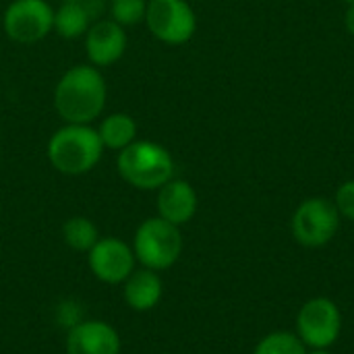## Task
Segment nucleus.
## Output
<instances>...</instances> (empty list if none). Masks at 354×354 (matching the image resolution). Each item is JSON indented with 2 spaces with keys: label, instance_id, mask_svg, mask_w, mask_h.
<instances>
[{
  "label": "nucleus",
  "instance_id": "4",
  "mask_svg": "<svg viewBox=\"0 0 354 354\" xmlns=\"http://www.w3.org/2000/svg\"><path fill=\"white\" fill-rule=\"evenodd\" d=\"M133 253L147 270L162 272L172 268L183 253L180 226H174L160 216L145 220L135 232Z\"/></svg>",
  "mask_w": 354,
  "mask_h": 354
},
{
  "label": "nucleus",
  "instance_id": "20",
  "mask_svg": "<svg viewBox=\"0 0 354 354\" xmlns=\"http://www.w3.org/2000/svg\"><path fill=\"white\" fill-rule=\"evenodd\" d=\"M66 2H73V4L81 6L91 17V21L97 19L106 10V0H66Z\"/></svg>",
  "mask_w": 354,
  "mask_h": 354
},
{
  "label": "nucleus",
  "instance_id": "14",
  "mask_svg": "<svg viewBox=\"0 0 354 354\" xmlns=\"http://www.w3.org/2000/svg\"><path fill=\"white\" fill-rule=\"evenodd\" d=\"M97 135L104 143V147L108 149H124L127 145H131L135 141L137 135V124L129 114H110L108 118L102 120Z\"/></svg>",
  "mask_w": 354,
  "mask_h": 354
},
{
  "label": "nucleus",
  "instance_id": "8",
  "mask_svg": "<svg viewBox=\"0 0 354 354\" xmlns=\"http://www.w3.org/2000/svg\"><path fill=\"white\" fill-rule=\"evenodd\" d=\"M54 29V8L46 0H15L4 12V31L19 44L44 39Z\"/></svg>",
  "mask_w": 354,
  "mask_h": 354
},
{
  "label": "nucleus",
  "instance_id": "7",
  "mask_svg": "<svg viewBox=\"0 0 354 354\" xmlns=\"http://www.w3.org/2000/svg\"><path fill=\"white\" fill-rule=\"evenodd\" d=\"M145 23L149 31L166 44H185L193 37L197 19L187 0H149Z\"/></svg>",
  "mask_w": 354,
  "mask_h": 354
},
{
  "label": "nucleus",
  "instance_id": "21",
  "mask_svg": "<svg viewBox=\"0 0 354 354\" xmlns=\"http://www.w3.org/2000/svg\"><path fill=\"white\" fill-rule=\"evenodd\" d=\"M346 29L354 35V4H351V8L346 10Z\"/></svg>",
  "mask_w": 354,
  "mask_h": 354
},
{
  "label": "nucleus",
  "instance_id": "10",
  "mask_svg": "<svg viewBox=\"0 0 354 354\" xmlns=\"http://www.w3.org/2000/svg\"><path fill=\"white\" fill-rule=\"evenodd\" d=\"M66 354H120V336L106 322L81 319L68 328Z\"/></svg>",
  "mask_w": 354,
  "mask_h": 354
},
{
  "label": "nucleus",
  "instance_id": "18",
  "mask_svg": "<svg viewBox=\"0 0 354 354\" xmlns=\"http://www.w3.org/2000/svg\"><path fill=\"white\" fill-rule=\"evenodd\" d=\"M145 12H147V0H112L110 2L112 21H116L122 27L145 21Z\"/></svg>",
  "mask_w": 354,
  "mask_h": 354
},
{
  "label": "nucleus",
  "instance_id": "2",
  "mask_svg": "<svg viewBox=\"0 0 354 354\" xmlns=\"http://www.w3.org/2000/svg\"><path fill=\"white\" fill-rule=\"evenodd\" d=\"M104 151V143L89 124H66L58 129L48 143L50 164L71 176H79L95 168Z\"/></svg>",
  "mask_w": 354,
  "mask_h": 354
},
{
  "label": "nucleus",
  "instance_id": "23",
  "mask_svg": "<svg viewBox=\"0 0 354 354\" xmlns=\"http://www.w3.org/2000/svg\"><path fill=\"white\" fill-rule=\"evenodd\" d=\"M346 2H348V4H354V0H346Z\"/></svg>",
  "mask_w": 354,
  "mask_h": 354
},
{
  "label": "nucleus",
  "instance_id": "13",
  "mask_svg": "<svg viewBox=\"0 0 354 354\" xmlns=\"http://www.w3.org/2000/svg\"><path fill=\"white\" fill-rule=\"evenodd\" d=\"M162 292H164V284L158 272L143 268V270H135L124 280L122 297L133 311L145 313L151 311L162 301Z\"/></svg>",
  "mask_w": 354,
  "mask_h": 354
},
{
  "label": "nucleus",
  "instance_id": "11",
  "mask_svg": "<svg viewBox=\"0 0 354 354\" xmlns=\"http://www.w3.org/2000/svg\"><path fill=\"white\" fill-rule=\"evenodd\" d=\"M87 56L95 66H108L114 64L127 50V33L122 25H118L112 19L95 21L87 29L85 37Z\"/></svg>",
  "mask_w": 354,
  "mask_h": 354
},
{
  "label": "nucleus",
  "instance_id": "3",
  "mask_svg": "<svg viewBox=\"0 0 354 354\" xmlns=\"http://www.w3.org/2000/svg\"><path fill=\"white\" fill-rule=\"evenodd\" d=\"M118 172L135 189L153 191L174 176V160L153 141H133L118 153Z\"/></svg>",
  "mask_w": 354,
  "mask_h": 354
},
{
  "label": "nucleus",
  "instance_id": "12",
  "mask_svg": "<svg viewBox=\"0 0 354 354\" xmlns=\"http://www.w3.org/2000/svg\"><path fill=\"white\" fill-rule=\"evenodd\" d=\"M197 212V193L187 180H168L158 189V216L174 226L193 220Z\"/></svg>",
  "mask_w": 354,
  "mask_h": 354
},
{
  "label": "nucleus",
  "instance_id": "9",
  "mask_svg": "<svg viewBox=\"0 0 354 354\" xmlns=\"http://www.w3.org/2000/svg\"><path fill=\"white\" fill-rule=\"evenodd\" d=\"M89 270L91 274L106 284H120L135 272V253L133 247L120 239L106 236L100 239L89 251Z\"/></svg>",
  "mask_w": 354,
  "mask_h": 354
},
{
  "label": "nucleus",
  "instance_id": "19",
  "mask_svg": "<svg viewBox=\"0 0 354 354\" xmlns=\"http://www.w3.org/2000/svg\"><path fill=\"white\" fill-rule=\"evenodd\" d=\"M336 207L340 212V216L348 218L354 222V180H348L344 183L338 193H336Z\"/></svg>",
  "mask_w": 354,
  "mask_h": 354
},
{
  "label": "nucleus",
  "instance_id": "15",
  "mask_svg": "<svg viewBox=\"0 0 354 354\" xmlns=\"http://www.w3.org/2000/svg\"><path fill=\"white\" fill-rule=\"evenodd\" d=\"M91 27V17L77 4L73 2H62L58 10H54V29L58 35L66 39H75Z\"/></svg>",
  "mask_w": 354,
  "mask_h": 354
},
{
  "label": "nucleus",
  "instance_id": "17",
  "mask_svg": "<svg viewBox=\"0 0 354 354\" xmlns=\"http://www.w3.org/2000/svg\"><path fill=\"white\" fill-rule=\"evenodd\" d=\"M253 354H307V346L292 332H272L257 342Z\"/></svg>",
  "mask_w": 354,
  "mask_h": 354
},
{
  "label": "nucleus",
  "instance_id": "1",
  "mask_svg": "<svg viewBox=\"0 0 354 354\" xmlns=\"http://www.w3.org/2000/svg\"><path fill=\"white\" fill-rule=\"evenodd\" d=\"M54 106L68 124H89L106 106V83L95 66L68 68L54 91Z\"/></svg>",
  "mask_w": 354,
  "mask_h": 354
},
{
  "label": "nucleus",
  "instance_id": "16",
  "mask_svg": "<svg viewBox=\"0 0 354 354\" xmlns=\"http://www.w3.org/2000/svg\"><path fill=\"white\" fill-rule=\"evenodd\" d=\"M62 239L64 243L75 249V251H85L89 253L93 249V245L100 241V232H97V226L89 220V218H83V216H75L71 220L64 222L62 226Z\"/></svg>",
  "mask_w": 354,
  "mask_h": 354
},
{
  "label": "nucleus",
  "instance_id": "6",
  "mask_svg": "<svg viewBox=\"0 0 354 354\" xmlns=\"http://www.w3.org/2000/svg\"><path fill=\"white\" fill-rule=\"evenodd\" d=\"M342 332L340 307L326 297L307 301L297 315V336L307 348H330Z\"/></svg>",
  "mask_w": 354,
  "mask_h": 354
},
{
  "label": "nucleus",
  "instance_id": "5",
  "mask_svg": "<svg viewBox=\"0 0 354 354\" xmlns=\"http://www.w3.org/2000/svg\"><path fill=\"white\" fill-rule=\"evenodd\" d=\"M290 228L299 245L317 249L328 245L338 234L340 212L334 201L324 197H311L297 207Z\"/></svg>",
  "mask_w": 354,
  "mask_h": 354
},
{
  "label": "nucleus",
  "instance_id": "22",
  "mask_svg": "<svg viewBox=\"0 0 354 354\" xmlns=\"http://www.w3.org/2000/svg\"><path fill=\"white\" fill-rule=\"evenodd\" d=\"M307 354H334L330 348H311Z\"/></svg>",
  "mask_w": 354,
  "mask_h": 354
}]
</instances>
